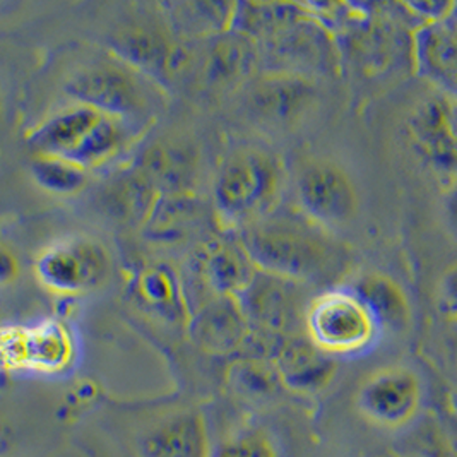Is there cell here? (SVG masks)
I'll return each instance as SVG.
<instances>
[{"label":"cell","instance_id":"cell-24","mask_svg":"<svg viewBox=\"0 0 457 457\" xmlns=\"http://www.w3.org/2000/svg\"><path fill=\"white\" fill-rule=\"evenodd\" d=\"M454 5H456V2H447V0H418V2L404 4L406 11L421 26L447 20L453 14Z\"/></svg>","mask_w":457,"mask_h":457},{"label":"cell","instance_id":"cell-12","mask_svg":"<svg viewBox=\"0 0 457 457\" xmlns=\"http://www.w3.org/2000/svg\"><path fill=\"white\" fill-rule=\"evenodd\" d=\"M188 329L204 352L227 354L247 343L250 324L237 298L214 296L190 315Z\"/></svg>","mask_w":457,"mask_h":457},{"label":"cell","instance_id":"cell-11","mask_svg":"<svg viewBox=\"0 0 457 457\" xmlns=\"http://www.w3.org/2000/svg\"><path fill=\"white\" fill-rule=\"evenodd\" d=\"M5 367L59 372L72 358V343L67 329L57 320L37 328H11L2 336Z\"/></svg>","mask_w":457,"mask_h":457},{"label":"cell","instance_id":"cell-19","mask_svg":"<svg viewBox=\"0 0 457 457\" xmlns=\"http://www.w3.org/2000/svg\"><path fill=\"white\" fill-rule=\"evenodd\" d=\"M406 457H457V413L451 408V418L444 421L428 416L406 436Z\"/></svg>","mask_w":457,"mask_h":457},{"label":"cell","instance_id":"cell-26","mask_svg":"<svg viewBox=\"0 0 457 457\" xmlns=\"http://www.w3.org/2000/svg\"><path fill=\"white\" fill-rule=\"evenodd\" d=\"M211 457H276V454L264 438L249 436L238 442L223 444Z\"/></svg>","mask_w":457,"mask_h":457},{"label":"cell","instance_id":"cell-32","mask_svg":"<svg viewBox=\"0 0 457 457\" xmlns=\"http://www.w3.org/2000/svg\"><path fill=\"white\" fill-rule=\"evenodd\" d=\"M391 457H406V456H403V454H399V453H397V454H393V456Z\"/></svg>","mask_w":457,"mask_h":457},{"label":"cell","instance_id":"cell-2","mask_svg":"<svg viewBox=\"0 0 457 457\" xmlns=\"http://www.w3.org/2000/svg\"><path fill=\"white\" fill-rule=\"evenodd\" d=\"M134 127L93 106L72 104L33 129L28 139L38 154L62 158L87 170L122 153L136 136Z\"/></svg>","mask_w":457,"mask_h":457},{"label":"cell","instance_id":"cell-27","mask_svg":"<svg viewBox=\"0 0 457 457\" xmlns=\"http://www.w3.org/2000/svg\"><path fill=\"white\" fill-rule=\"evenodd\" d=\"M18 272H20V266H18V261H16L14 253H11L7 247H4L2 253H0V279H2V285H7V283L14 281Z\"/></svg>","mask_w":457,"mask_h":457},{"label":"cell","instance_id":"cell-20","mask_svg":"<svg viewBox=\"0 0 457 457\" xmlns=\"http://www.w3.org/2000/svg\"><path fill=\"white\" fill-rule=\"evenodd\" d=\"M203 430L190 418L168 421L145 440L147 457H203Z\"/></svg>","mask_w":457,"mask_h":457},{"label":"cell","instance_id":"cell-29","mask_svg":"<svg viewBox=\"0 0 457 457\" xmlns=\"http://www.w3.org/2000/svg\"><path fill=\"white\" fill-rule=\"evenodd\" d=\"M447 117H449V124L453 127L457 137V100L454 98H447Z\"/></svg>","mask_w":457,"mask_h":457},{"label":"cell","instance_id":"cell-9","mask_svg":"<svg viewBox=\"0 0 457 457\" xmlns=\"http://www.w3.org/2000/svg\"><path fill=\"white\" fill-rule=\"evenodd\" d=\"M296 192L305 216L322 227L346 225L358 209L352 179L339 165L326 160H315L300 170Z\"/></svg>","mask_w":457,"mask_h":457},{"label":"cell","instance_id":"cell-13","mask_svg":"<svg viewBox=\"0 0 457 457\" xmlns=\"http://www.w3.org/2000/svg\"><path fill=\"white\" fill-rule=\"evenodd\" d=\"M115 55L149 78H168L187 62V52L173 43L158 26L137 24L125 28L113 40Z\"/></svg>","mask_w":457,"mask_h":457},{"label":"cell","instance_id":"cell-14","mask_svg":"<svg viewBox=\"0 0 457 457\" xmlns=\"http://www.w3.org/2000/svg\"><path fill=\"white\" fill-rule=\"evenodd\" d=\"M415 67L457 100V20L423 24L415 33Z\"/></svg>","mask_w":457,"mask_h":457},{"label":"cell","instance_id":"cell-15","mask_svg":"<svg viewBox=\"0 0 457 457\" xmlns=\"http://www.w3.org/2000/svg\"><path fill=\"white\" fill-rule=\"evenodd\" d=\"M197 270L212 296L238 298L247 290L257 268L238 244L212 242L197 259Z\"/></svg>","mask_w":457,"mask_h":457},{"label":"cell","instance_id":"cell-7","mask_svg":"<svg viewBox=\"0 0 457 457\" xmlns=\"http://www.w3.org/2000/svg\"><path fill=\"white\" fill-rule=\"evenodd\" d=\"M110 268L100 244L89 238H67L43 250L37 274L43 287L61 295H76L98 287Z\"/></svg>","mask_w":457,"mask_h":457},{"label":"cell","instance_id":"cell-25","mask_svg":"<svg viewBox=\"0 0 457 457\" xmlns=\"http://www.w3.org/2000/svg\"><path fill=\"white\" fill-rule=\"evenodd\" d=\"M436 305L447 320L457 324V262L444 270L438 281Z\"/></svg>","mask_w":457,"mask_h":457},{"label":"cell","instance_id":"cell-21","mask_svg":"<svg viewBox=\"0 0 457 457\" xmlns=\"http://www.w3.org/2000/svg\"><path fill=\"white\" fill-rule=\"evenodd\" d=\"M137 295L153 311L162 315H186L190 319L187 302L173 272L163 266H151L137 276Z\"/></svg>","mask_w":457,"mask_h":457},{"label":"cell","instance_id":"cell-17","mask_svg":"<svg viewBox=\"0 0 457 457\" xmlns=\"http://www.w3.org/2000/svg\"><path fill=\"white\" fill-rule=\"evenodd\" d=\"M353 291L374 315L377 326H384L391 331L408 328L411 319L410 303L393 278L380 272L365 274L356 281Z\"/></svg>","mask_w":457,"mask_h":457},{"label":"cell","instance_id":"cell-23","mask_svg":"<svg viewBox=\"0 0 457 457\" xmlns=\"http://www.w3.org/2000/svg\"><path fill=\"white\" fill-rule=\"evenodd\" d=\"M231 374L238 389H242L247 395H257L270 393L274 387V377H279L276 369L274 372H270V369L253 361L238 363L235 369H231Z\"/></svg>","mask_w":457,"mask_h":457},{"label":"cell","instance_id":"cell-3","mask_svg":"<svg viewBox=\"0 0 457 457\" xmlns=\"http://www.w3.org/2000/svg\"><path fill=\"white\" fill-rule=\"evenodd\" d=\"M151 78L115 54L102 55L72 71L65 93L74 104H87L132 124L151 119L156 93Z\"/></svg>","mask_w":457,"mask_h":457},{"label":"cell","instance_id":"cell-30","mask_svg":"<svg viewBox=\"0 0 457 457\" xmlns=\"http://www.w3.org/2000/svg\"><path fill=\"white\" fill-rule=\"evenodd\" d=\"M451 346H453V352H454V354L457 356V324H454V333H453V336H451Z\"/></svg>","mask_w":457,"mask_h":457},{"label":"cell","instance_id":"cell-16","mask_svg":"<svg viewBox=\"0 0 457 457\" xmlns=\"http://www.w3.org/2000/svg\"><path fill=\"white\" fill-rule=\"evenodd\" d=\"M274 369L279 380L298 393L324 389L336 374V363L311 339L290 337L276 354Z\"/></svg>","mask_w":457,"mask_h":457},{"label":"cell","instance_id":"cell-5","mask_svg":"<svg viewBox=\"0 0 457 457\" xmlns=\"http://www.w3.org/2000/svg\"><path fill=\"white\" fill-rule=\"evenodd\" d=\"M305 328L324 353L353 354L374 341L378 326L353 290H331L312 298Z\"/></svg>","mask_w":457,"mask_h":457},{"label":"cell","instance_id":"cell-18","mask_svg":"<svg viewBox=\"0 0 457 457\" xmlns=\"http://www.w3.org/2000/svg\"><path fill=\"white\" fill-rule=\"evenodd\" d=\"M237 4L228 2H179L167 4L173 24L192 37L225 35L231 31Z\"/></svg>","mask_w":457,"mask_h":457},{"label":"cell","instance_id":"cell-6","mask_svg":"<svg viewBox=\"0 0 457 457\" xmlns=\"http://www.w3.org/2000/svg\"><path fill=\"white\" fill-rule=\"evenodd\" d=\"M309 285L285 276L257 270L247 290L237 300L249 320L250 328L266 333L290 334L305 326L311 307Z\"/></svg>","mask_w":457,"mask_h":457},{"label":"cell","instance_id":"cell-31","mask_svg":"<svg viewBox=\"0 0 457 457\" xmlns=\"http://www.w3.org/2000/svg\"><path fill=\"white\" fill-rule=\"evenodd\" d=\"M451 408L457 413V395H453V401H451Z\"/></svg>","mask_w":457,"mask_h":457},{"label":"cell","instance_id":"cell-4","mask_svg":"<svg viewBox=\"0 0 457 457\" xmlns=\"http://www.w3.org/2000/svg\"><path fill=\"white\" fill-rule=\"evenodd\" d=\"M281 165L261 149H242L229 156L216 180L220 216L233 227H249L270 216L281 190Z\"/></svg>","mask_w":457,"mask_h":457},{"label":"cell","instance_id":"cell-10","mask_svg":"<svg viewBox=\"0 0 457 457\" xmlns=\"http://www.w3.org/2000/svg\"><path fill=\"white\" fill-rule=\"evenodd\" d=\"M410 141L421 162L445 186H457V137L447 117V98L416 106L408 122Z\"/></svg>","mask_w":457,"mask_h":457},{"label":"cell","instance_id":"cell-8","mask_svg":"<svg viewBox=\"0 0 457 457\" xmlns=\"http://www.w3.org/2000/svg\"><path fill=\"white\" fill-rule=\"evenodd\" d=\"M421 404V384L415 372L389 367L370 375L358 389L356 408L372 425L387 430L415 421Z\"/></svg>","mask_w":457,"mask_h":457},{"label":"cell","instance_id":"cell-22","mask_svg":"<svg viewBox=\"0 0 457 457\" xmlns=\"http://www.w3.org/2000/svg\"><path fill=\"white\" fill-rule=\"evenodd\" d=\"M33 177L40 187L54 194H74L86 184V170L62 158L42 156L33 162Z\"/></svg>","mask_w":457,"mask_h":457},{"label":"cell","instance_id":"cell-28","mask_svg":"<svg viewBox=\"0 0 457 457\" xmlns=\"http://www.w3.org/2000/svg\"><path fill=\"white\" fill-rule=\"evenodd\" d=\"M445 214H447L451 227L457 231V186L449 188V192L445 195Z\"/></svg>","mask_w":457,"mask_h":457},{"label":"cell","instance_id":"cell-1","mask_svg":"<svg viewBox=\"0 0 457 457\" xmlns=\"http://www.w3.org/2000/svg\"><path fill=\"white\" fill-rule=\"evenodd\" d=\"M240 245L257 270L305 285L333 281L348 262L343 245L309 216L270 214L242 228Z\"/></svg>","mask_w":457,"mask_h":457}]
</instances>
